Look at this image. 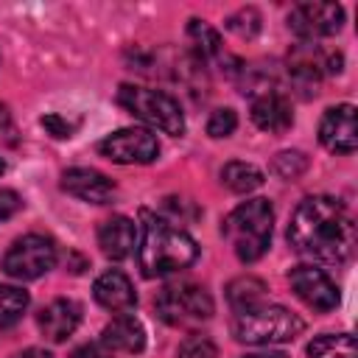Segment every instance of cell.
<instances>
[{
  "label": "cell",
  "instance_id": "ba28073f",
  "mask_svg": "<svg viewBox=\"0 0 358 358\" xmlns=\"http://www.w3.org/2000/svg\"><path fill=\"white\" fill-rule=\"evenodd\" d=\"M98 154L120 165H145L159 157V143L148 129H117L98 143Z\"/></svg>",
  "mask_w": 358,
  "mask_h": 358
},
{
  "label": "cell",
  "instance_id": "d6a6232c",
  "mask_svg": "<svg viewBox=\"0 0 358 358\" xmlns=\"http://www.w3.org/2000/svg\"><path fill=\"white\" fill-rule=\"evenodd\" d=\"M0 173H3V159H0Z\"/></svg>",
  "mask_w": 358,
  "mask_h": 358
},
{
  "label": "cell",
  "instance_id": "30bf717a",
  "mask_svg": "<svg viewBox=\"0 0 358 358\" xmlns=\"http://www.w3.org/2000/svg\"><path fill=\"white\" fill-rule=\"evenodd\" d=\"M288 282L294 288V294L313 310H333L338 305V288L336 282L316 266L299 263L288 271Z\"/></svg>",
  "mask_w": 358,
  "mask_h": 358
},
{
  "label": "cell",
  "instance_id": "6da1fadb",
  "mask_svg": "<svg viewBox=\"0 0 358 358\" xmlns=\"http://www.w3.org/2000/svg\"><path fill=\"white\" fill-rule=\"evenodd\" d=\"M288 243L316 263L341 266L355 249V221L338 199L308 196L291 215Z\"/></svg>",
  "mask_w": 358,
  "mask_h": 358
},
{
  "label": "cell",
  "instance_id": "52a82bcc",
  "mask_svg": "<svg viewBox=\"0 0 358 358\" xmlns=\"http://www.w3.org/2000/svg\"><path fill=\"white\" fill-rule=\"evenodd\" d=\"M56 266V246L45 235H22L3 255V271L14 280H36Z\"/></svg>",
  "mask_w": 358,
  "mask_h": 358
},
{
  "label": "cell",
  "instance_id": "8fae6325",
  "mask_svg": "<svg viewBox=\"0 0 358 358\" xmlns=\"http://www.w3.org/2000/svg\"><path fill=\"white\" fill-rule=\"evenodd\" d=\"M319 143L333 154H352L358 148V126H355V106L352 103L330 106L322 115Z\"/></svg>",
  "mask_w": 358,
  "mask_h": 358
},
{
  "label": "cell",
  "instance_id": "1f68e13d",
  "mask_svg": "<svg viewBox=\"0 0 358 358\" xmlns=\"http://www.w3.org/2000/svg\"><path fill=\"white\" fill-rule=\"evenodd\" d=\"M246 358H288L285 352H260V355H246Z\"/></svg>",
  "mask_w": 358,
  "mask_h": 358
},
{
  "label": "cell",
  "instance_id": "4dcf8cb0",
  "mask_svg": "<svg viewBox=\"0 0 358 358\" xmlns=\"http://www.w3.org/2000/svg\"><path fill=\"white\" fill-rule=\"evenodd\" d=\"M8 129H11V112H8L6 103H0V134L8 131Z\"/></svg>",
  "mask_w": 358,
  "mask_h": 358
},
{
  "label": "cell",
  "instance_id": "4fadbf2b",
  "mask_svg": "<svg viewBox=\"0 0 358 358\" xmlns=\"http://www.w3.org/2000/svg\"><path fill=\"white\" fill-rule=\"evenodd\" d=\"M81 322V305L76 299H53L36 313V324L48 341H64L76 333Z\"/></svg>",
  "mask_w": 358,
  "mask_h": 358
},
{
  "label": "cell",
  "instance_id": "44dd1931",
  "mask_svg": "<svg viewBox=\"0 0 358 358\" xmlns=\"http://www.w3.org/2000/svg\"><path fill=\"white\" fill-rule=\"evenodd\" d=\"M221 182L232 190V193H252L263 185V173L252 165V162H241V159H232L221 168Z\"/></svg>",
  "mask_w": 358,
  "mask_h": 358
},
{
  "label": "cell",
  "instance_id": "f1b7e54d",
  "mask_svg": "<svg viewBox=\"0 0 358 358\" xmlns=\"http://www.w3.org/2000/svg\"><path fill=\"white\" fill-rule=\"evenodd\" d=\"M70 358H112V350L103 347L101 341H92V344H81L78 350H73Z\"/></svg>",
  "mask_w": 358,
  "mask_h": 358
},
{
  "label": "cell",
  "instance_id": "e0dca14e",
  "mask_svg": "<svg viewBox=\"0 0 358 358\" xmlns=\"http://www.w3.org/2000/svg\"><path fill=\"white\" fill-rule=\"evenodd\" d=\"M101 344L103 347H109L112 352L117 350V352H143V347H145V327L134 319V316H129V313H117L106 327H103V333H101Z\"/></svg>",
  "mask_w": 358,
  "mask_h": 358
},
{
  "label": "cell",
  "instance_id": "603a6c76",
  "mask_svg": "<svg viewBox=\"0 0 358 358\" xmlns=\"http://www.w3.org/2000/svg\"><path fill=\"white\" fill-rule=\"evenodd\" d=\"M215 355H218V350H215L213 338L201 336V333L185 336V341L176 350V358H215Z\"/></svg>",
  "mask_w": 358,
  "mask_h": 358
},
{
  "label": "cell",
  "instance_id": "7402d4cb",
  "mask_svg": "<svg viewBox=\"0 0 358 358\" xmlns=\"http://www.w3.org/2000/svg\"><path fill=\"white\" fill-rule=\"evenodd\" d=\"M31 305L28 291L17 288V285H0V327L14 324Z\"/></svg>",
  "mask_w": 358,
  "mask_h": 358
},
{
  "label": "cell",
  "instance_id": "f546056e",
  "mask_svg": "<svg viewBox=\"0 0 358 358\" xmlns=\"http://www.w3.org/2000/svg\"><path fill=\"white\" fill-rule=\"evenodd\" d=\"M11 358H53L48 350H39V347H28V350H22V352H17V355H11Z\"/></svg>",
  "mask_w": 358,
  "mask_h": 358
},
{
  "label": "cell",
  "instance_id": "8992f818",
  "mask_svg": "<svg viewBox=\"0 0 358 358\" xmlns=\"http://www.w3.org/2000/svg\"><path fill=\"white\" fill-rule=\"evenodd\" d=\"M154 310L165 324H196L213 316V299L201 285L193 282H179V285H165L157 299Z\"/></svg>",
  "mask_w": 358,
  "mask_h": 358
},
{
  "label": "cell",
  "instance_id": "7a4b0ae2",
  "mask_svg": "<svg viewBox=\"0 0 358 358\" xmlns=\"http://www.w3.org/2000/svg\"><path fill=\"white\" fill-rule=\"evenodd\" d=\"M196 257H199V246L185 229L143 210V241L137 249V263L145 277L176 274L193 266Z\"/></svg>",
  "mask_w": 358,
  "mask_h": 358
},
{
  "label": "cell",
  "instance_id": "ac0fdd59",
  "mask_svg": "<svg viewBox=\"0 0 358 358\" xmlns=\"http://www.w3.org/2000/svg\"><path fill=\"white\" fill-rule=\"evenodd\" d=\"M227 302L235 313L241 310H249V308H257L266 302V282L257 280V277H238L227 285Z\"/></svg>",
  "mask_w": 358,
  "mask_h": 358
},
{
  "label": "cell",
  "instance_id": "2e32d148",
  "mask_svg": "<svg viewBox=\"0 0 358 358\" xmlns=\"http://www.w3.org/2000/svg\"><path fill=\"white\" fill-rule=\"evenodd\" d=\"M98 246L109 260H126L137 246V227L126 215H112L98 227Z\"/></svg>",
  "mask_w": 358,
  "mask_h": 358
},
{
  "label": "cell",
  "instance_id": "4316f807",
  "mask_svg": "<svg viewBox=\"0 0 358 358\" xmlns=\"http://www.w3.org/2000/svg\"><path fill=\"white\" fill-rule=\"evenodd\" d=\"M22 210V199L8 190V187H0V221H8L11 215H17Z\"/></svg>",
  "mask_w": 358,
  "mask_h": 358
},
{
  "label": "cell",
  "instance_id": "5b68a950",
  "mask_svg": "<svg viewBox=\"0 0 358 358\" xmlns=\"http://www.w3.org/2000/svg\"><path fill=\"white\" fill-rule=\"evenodd\" d=\"M117 103L134 115L137 120L179 137L185 131V115L182 106L173 95L162 92V90H151V87H137V84H120L117 90Z\"/></svg>",
  "mask_w": 358,
  "mask_h": 358
},
{
  "label": "cell",
  "instance_id": "7c38bea8",
  "mask_svg": "<svg viewBox=\"0 0 358 358\" xmlns=\"http://www.w3.org/2000/svg\"><path fill=\"white\" fill-rule=\"evenodd\" d=\"M62 190L81 199V201H90V204H106L115 199L117 187L109 176H103L101 171H92V168H70L62 173Z\"/></svg>",
  "mask_w": 358,
  "mask_h": 358
},
{
  "label": "cell",
  "instance_id": "cb8c5ba5",
  "mask_svg": "<svg viewBox=\"0 0 358 358\" xmlns=\"http://www.w3.org/2000/svg\"><path fill=\"white\" fill-rule=\"evenodd\" d=\"M305 168H308V157L302 151H280L274 157V171L282 179H296L305 173Z\"/></svg>",
  "mask_w": 358,
  "mask_h": 358
},
{
  "label": "cell",
  "instance_id": "277c9868",
  "mask_svg": "<svg viewBox=\"0 0 358 358\" xmlns=\"http://www.w3.org/2000/svg\"><path fill=\"white\" fill-rule=\"evenodd\" d=\"M302 319L282 305H257L235 313L232 336L243 344H282L302 333Z\"/></svg>",
  "mask_w": 358,
  "mask_h": 358
},
{
  "label": "cell",
  "instance_id": "3957f363",
  "mask_svg": "<svg viewBox=\"0 0 358 358\" xmlns=\"http://www.w3.org/2000/svg\"><path fill=\"white\" fill-rule=\"evenodd\" d=\"M271 227H274V207L268 199H249L238 204L221 224L224 238L229 241L232 252L243 263H255L266 255L271 243Z\"/></svg>",
  "mask_w": 358,
  "mask_h": 358
},
{
  "label": "cell",
  "instance_id": "83f0119b",
  "mask_svg": "<svg viewBox=\"0 0 358 358\" xmlns=\"http://www.w3.org/2000/svg\"><path fill=\"white\" fill-rule=\"evenodd\" d=\"M42 126H45L53 137H73V123H67V120L59 117V115H45V117H42Z\"/></svg>",
  "mask_w": 358,
  "mask_h": 358
},
{
  "label": "cell",
  "instance_id": "484cf974",
  "mask_svg": "<svg viewBox=\"0 0 358 358\" xmlns=\"http://www.w3.org/2000/svg\"><path fill=\"white\" fill-rule=\"evenodd\" d=\"M238 129V115L235 109H215L207 120V134L210 137H229Z\"/></svg>",
  "mask_w": 358,
  "mask_h": 358
},
{
  "label": "cell",
  "instance_id": "9c48e42d",
  "mask_svg": "<svg viewBox=\"0 0 358 358\" xmlns=\"http://www.w3.org/2000/svg\"><path fill=\"white\" fill-rule=\"evenodd\" d=\"M341 25H344V8L338 3H299L288 14V28L305 42L333 36L341 31Z\"/></svg>",
  "mask_w": 358,
  "mask_h": 358
},
{
  "label": "cell",
  "instance_id": "5bb4252c",
  "mask_svg": "<svg viewBox=\"0 0 358 358\" xmlns=\"http://www.w3.org/2000/svg\"><path fill=\"white\" fill-rule=\"evenodd\" d=\"M92 296L101 308H106L112 313H129L137 305V294H134L131 280L117 268H109L95 280Z\"/></svg>",
  "mask_w": 358,
  "mask_h": 358
},
{
  "label": "cell",
  "instance_id": "d6986e66",
  "mask_svg": "<svg viewBox=\"0 0 358 358\" xmlns=\"http://www.w3.org/2000/svg\"><path fill=\"white\" fill-rule=\"evenodd\" d=\"M187 36H190V42H193V48H196L199 62H213V59L224 62V59H227L218 31L210 28L204 20H190V25H187Z\"/></svg>",
  "mask_w": 358,
  "mask_h": 358
},
{
  "label": "cell",
  "instance_id": "d4e9b609",
  "mask_svg": "<svg viewBox=\"0 0 358 358\" xmlns=\"http://www.w3.org/2000/svg\"><path fill=\"white\" fill-rule=\"evenodd\" d=\"M227 28L235 31L238 36H243V39H252L260 31V14L255 8H241L238 14H232L227 20Z\"/></svg>",
  "mask_w": 358,
  "mask_h": 358
},
{
  "label": "cell",
  "instance_id": "9a60e30c",
  "mask_svg": "<svg viewBox=\"0 0 358 358\" xmlns=\"http://www.w3.org/2000/svg\"><path fill=\"white\" fill-rule=\"evenodd\" d=\"M252 120H255L257 129H263L268 134H282V131L291 129L294 112H291V103H288L285 95L266 90L263 95H257L252 101Z\"/></svg>",
  "mask_w": 358,
  "mask_h": 358
},
{
  "label": "cell",
  "instance_id": "ffe728a7",
  "mask_svg": "<svg viewBox=\"0 0 358 358\" xmlns=\"http://www.w3.org/2000/svg\"><path fill=\"white\" fill-rule=\"evenodd\" d=\"M310 358H358L355 338L350 333H324L308 344Z\"/></svg>",
  "mask_w": 358,
  "mask_h": 358
}]
</instances>
